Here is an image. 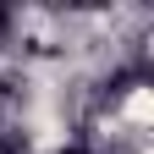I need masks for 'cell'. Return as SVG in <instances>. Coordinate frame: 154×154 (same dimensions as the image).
I'll list each match as a JSON object with an SVG mask.
<instances>
[{
	"label": "cell",
	"instance_id": "1",
	"mask_svg": "<svg viewBox=\"0 0 154 154\" xmlns=\"http://www.w3.org/2000/svg\"><path fill=\"white\" fill-rule=\"evenodd\" d=\"M55 154H88V143H66V149H55Z\"/></svg>",
	"mask_w": 154,
	"mask_h": 154
},
{
	"label": "cell",
	"instance_id": "2",
	"mask_svg": "<svg viewBox=\"0 0 154 154\" xmlns=\"http://www.w3.org/2000/svg\"><path fill=\"white\" fill-rule=\"evenodd\" d=\"M0 154H17V143H11V138H6V132H0Z\"/></svg>",
	"mask_w": 154,
	"mask_h": 154
}]
</instances>
